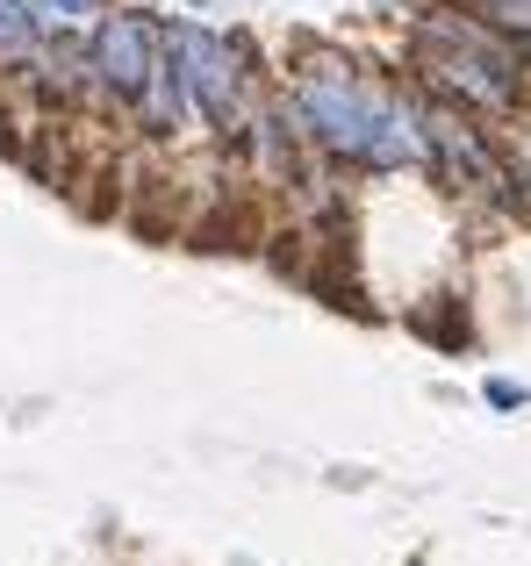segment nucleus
<instances>
[{
	"instance_id": "f257e3e1",
	"label": "nucleus",
	"mask_w": 531,
	"mask_h": 566,
	"mask_svg": "<svg viewBox=\"0 0 531 566\" xmlns=\"http://www.w3.org/2000/svg\"><path fill=\"white\" fill-rule=\"evenodd\" d=\"M280 101L294 108L309 151L331 172H352V180H403V172H424L417 86L409 80H374L360 57L316 43V51H302L288 65Z\"/></svg>"
},
{
	"instance_id": "f03ea898",
	"label": "nucleus",
	"mask_w": 531,
	"mask_h": 566,
	"mask_svg": "<svg viewBox=\"0 0 531 566\" xmlns=\"http://www.w3.org/2000/svg\"><path fill=\"white\" fill-rule=\"evenodd\" d=\"M409 80L481 123L531 115V57L518 51V36H503L481 8L460 0H424L409 14Z\"/></svg>"
},
{
	"instance_id": "7ed1b4c3",
	"label": "nucleus",
	"mask_w": 531,
	"mask_h": 566,
	"mask_svg": "<svg viewBox=\"0 0 531 566\" xmlns=\"http://www.w3.org/2000/svg\"><path fill=\"white\" fill-rule=\"evenodd\" d=\"M166 51L180 65L187 94H195L201 129H216L223 151H252V129H259V65H252V43L238 29H216L201 14H166Z\"/></svg>"
},
{
	"instance_id": "20e7f679",
	"label": "nucleus",
	"mask_w": 531,
	"mask_h": 566,
	"mask_svg": "<svg viewBox=\"0 0 531 566\" xmlns=\"http://www.w3.org/2000/svg\"><path fill=\"white\" fill-rule=\"evenodd\" d=\"M86 57H94V101L108 108H137L144 86H152L158 57H166V14L152 8H108L86 29Z\"/></svg>"
},
{
	"instance_id": "39448f33",
	"label": "nucleus",
	"mask_w": 531,
	"mask_h": 566,
	"mask_svg": "<svg viewBox=\"0 0 531 566\" xmlns=\"http://www.w3.org/2000/svg\"><path fill=\"white\" fill-rule=\"evenodd\" d=\"M503 158H510V180H518V201H524V222H531V123L503 137Z\"/></svg>"
},
{
	"instance_id": "423d86ee",
	"label": "nucleus",
	"mask_w": 531,
	"mask_h": 566,
	"mask_svg": "<svg viewBox=\"0 0 531 566\" xmlns=\"http://www.w3.org/2000/svg\"><path fill=\"white\" fill-rule=\"evenodd\" d=\"M481 395H489V409H524V401H531V387H524V380H503V374H496L489 387H481Z\"/></svg>"
},
{
	"instance_id": "0eeeda50",
	"label": "nucleus",
	"mask_w": 531,
	"mask_h": 566,
	"mask_svg": "<svg viewBox=\"0 0 531 566\" xmlns=\"http://www.w3.org/2000/svg\"><path fill=\"white\" fill-rule=\"evenodd\" d=\"M58 8H65V22H72V29H94L101 14H108V8H123V0H58Z\"/></svg>"
},
{
	"instance_id": "6e6552de",
	"label": "nucleus",
	"mask_w": 531,
	"mask_h": 566,
	"mask_svg": "<svg viewBox=\"0 0 531 566\" xmlns=\"http://www.w3.org/2000/svg\"><path fill=\"white\" fill-rule=\"evenodd\" d=\"M180 8H187V14H201V8H216V0H180Z\"/></svg>"
}]
</instances>
